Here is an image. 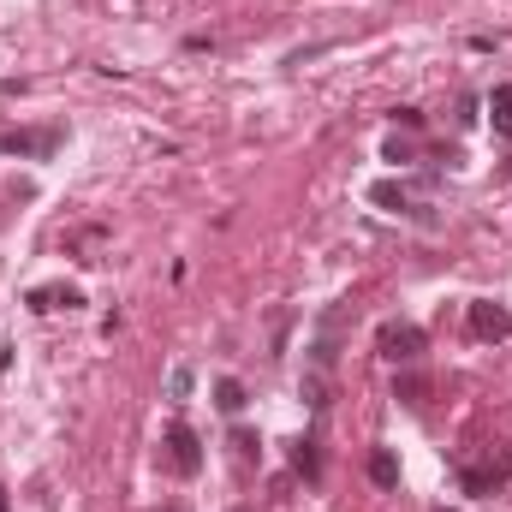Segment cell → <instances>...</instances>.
<instances>
[{
    "mask_svg": "<svg viewBox=\"0 0 512 512\" xmlns=\"http://www.w3.org/2000/svg\"><path fill=\"white\" fill-rule=\"evenodd\" d=\"M233 512H256V507H233Z\"/></svg>",
    "mask_w": 512,
    "mask_h": 512,
    "instance_id": "20",
    "label": "cell"
},
{
    "mask_svg": "<svg viewBox=\"0 0 512 512\" xmlns=\"http://www.w3.org/2000/svg\"><path fill=\"white\" fill-rule=\"evenodd\" d=\"M423 346H429V340H423V328H417V322H399V316H393V322L376 328V352H382L387 364H417V358H423Z\"/></svg>",
    "mask_w": 512,
    "mask_h": 512,
    "instance_id": "4",
    "label": "cell"
},
{
    "mask_svg": "<svg viewBox=\"0 0 512 512\" xmlns=\"http://www.w3.org/2000/svg\"><path fill=\"white\" fill-rule=\"evenodd\" d=\"M233 453H239V459L251 465V459H262V441H256L251 429H233Z\"/></svg>",
    "mask_w": 512,
    "mask_h": 512,
    "instance_id": "15",
    "label": "cell"
},
{
    "mask_svg": "<svg viewBox=\"0 0 512 512\" xmlns=\"http://www.w3.org/2000/svg\"><path fill=\"white\" fill-rule=\"evenodd\" d=\"M489 120H495V137L512 143V84H495L489 90Z\"/></svg>",
    "mask_w": 512,
    "mask_h": 512,
    "instance_id": "10",
    "label": "cell"
},
{
    "mask_svg": "<svg viewBox=\"0 0 512 512\" xmlns=\"http://www.w3.org/2000/svg\"><path fill=\"white\" fill-rule=\"evenodd\" d=\"M215 405H221L227 417H239V411H245V382H233V376H221V382H215Z\"/></svg>",
    "mask_w": 512,
    "mask_h": 512,
    "instance_id": "13",
    "label": "cell"
},
{
    "mask_svg": "<svg viewBox=\"0 0 512 512\" xmlns=\"http://www.w3.org/2000/svg\"><path fill=\"white\" fill-rule=\"evenodd\" d=\"M512 483V447H483V459L459 465V489L465 495H501Z\"/></svg>",
    "mask_w": 512,
    "mask_h": 512,
    "instance_id": "1",
    "label": "cell"
},
{
    "mask_svg": "<svg viewBox=\"0 0 512 512\" xmlns=\"http://www.w3.org/2000/svg\"><path fill=\"white\" fill-rule=\"evenodd\" d=\"M370 483H376V489H399V459H393L387 447L370 453Z\"/></svg>",
    "mask_w": 512,
    "mask_h": 512,
    "instance_id": "12",
    "label": "cell"
},
{
    "mask_svg": "<svg viewBox=\"0 0 512 512\" xmlns=\"http://www.w3.org/2000/svg\"><path fill=\"white\" fill-rule=\"evenodd\" d=\"M382 161L405 167V161H411V143H405V137H387V143H382Z\"/></svg>",
    "mask_w": 512,
    "mask_h": 512,
    "instance_id": "16",
    "label": "cell"
},
{
    "mask_svg": "<svg viewBox=\"0 0 512 512\" xmlns=\"http://www.w3.org/2000/svg\"><path fill=\"white\" fill-rule=\"evenodd\" d=\"M66 143V126H12L0 131V155H18V161H54Z\"/></svg>",
    "mask_w": 512,
    "mask_h": 512,
    "instance_id": "2",
    "label": "cell"
},
{
    "mask_svg": "<svg viewBox=\"0 0 512 512\" xmlns=\"http://www.w3.org/2000/svg\"><path fill=\"white\" fill-rule=\"evenodd\" d=\"M161 459H167L173 477H197V471H203V441H197V429H191L185 417L167 423V435H161Z\"/></svg>",
    "mask_w": 512,
    "mask_h": 512,
    "instance_id": "3",
    "label": "cell"
},
{
    "mask_svg": "<svg viewBox=\"0 0 512 512\" xmlns=\"http://www.w3.org/2000/svg\"><path fill=\"white\" fill-rule=\"evenodd\" d=\"M36 316H48V310H78L84 304V292L78 286H30V298H24Z\"/></svg>",
    "mask_w": 512,
    "mask_h": 512,
    "instance_id": "8",
    "label": "cell"
},
{
    "mask_svg": "<svg viewBox=\"0 0 512 512\" xmlns=\"http://www.w3.org/2000/svg\"><path fill=\"white\" fill-rule=\"evenodd\" d=\"M161 512H173V507H161Z\"/></svg>",
    "mask_w": 512,
    "mask_h": 512,
    "instance_id": "21",
    "label": "cell"
},
{
    "mask_svg": "<svg viewBox=\"0 0 512 512\" xmlns=\"http://www.w3.org/2000/svg\"><path fill=\"white\" fill-rule=\"evenodd\" d=\"M393 399H405L411 411H423V405H429V376H417V370L405 364V376L393 382Z\"/></svg>",
    "mask_w": 512,
    "mask_h": 512,
    "instance_id": "9",
    "label": "cell"
},
{
    "mask_svg": "<svg viewBox=\"0 0 512 512\" xmlns=\"http://www.w3.org/2000/svg\"><path fill=\"white\" fill-rule=\"evenodd\" d=\"M441 512H447V507H441Z\"/></svg>",
    "mask_w": 512,
    "mask_h": 512,
    "instance_id": "22",
    "label": "cell"
},
{
    "mask_svg": "<svg viewBox=\"0 0 512 512\" xmlns=\"http://www.w3.org/2000/svg\"><path fill=\"white\" fill-rule=\"evenodd\" d=\"M304 399H310V411H328V376H322V370H310V382H304Z\"/></svg>",
    "mask_w": 512,
    "mask_h": 512,
    "instance_id": "14",
    "label": "cell"
},
{
    "mask_svg": "<svg viewBox=\"0 0 512 512\" xmlns=\"http://www.w3.org/2000/svg\"><path fill=\"white\" fill-rule=\"evenodd\" d=\"M340 328H346V304H334L322 322H316V340H310V370H334V358H340Z\"/></svg>",
    "mask_w": 512,
    "mask_h": 512,
    "instance_id": "5",
    "label": "cell"
},
{
    "mask_svg": "<svg viewBox=\"0 0 512 512\" xmlns=\"http://www.w3.org/2000/svg\"><path fill=\"white\" fill-rule=\"evenodd\" d=\"M292 471L304 477V483H316L322 477V453H316V441L304 435V441H292Z\"/></svg>",
    "mask_w": 512,
    "mask_h": 512,
    "instance_id": "11",
    "label": "cell"
},
{
    "mask_svg": "<svg viewBox=\"0 0 512 512\" xmlns=\"http://www.w3.org/2000/svg\"><path fill=\"white\" fill-rule=\"evenodd\" d=\"M0 512H6V483H0Z\"/></svg>",
    "mask_w": 512,
    "mask_h": 512,
    "instance_id": "19",
    "label": "cell"
},
{
    "mask_svg": "<svg viewBox=\"0 0 512 512\" xmlns=\"http://www.w3.org/2000/svg\"><path fill=\"white\" fill-rule=\"evenodd\" d=\"M370 203H382L387 215H411V221H435L423 203H411V191L405 185H393V179H382V185H370Z\"/></svg>",
    "mask_w": 512,
    "mask_h": 512,
    "instance_id": "7",
    "label": "cell"
},
{
    "mask_svg": "<svg viewBox=\"0 0 512 512\" xmlns=\"http://www.w3.org/2000/svg\"><path fill=\"white\" fill-rule=\"evenodd\" d=\"M167 393L185 399V393H191V370H173V376H167Z\"/></svg>",
    "mask_w": 512,
    "mask_h": 512,
    "instance_id": "17",
    "label": "cell"
},
{
    "mask_svg": "<svg viewBox=\"0 0 512 512\" xmlns=\"http://www.w3.org/2000/svg\"><path fill=\"white\" fill-rule=\"evenodd\" d=\"M393 120H399L405 131H423V114H417V108H393Z\"/></svg>",
    "mask_w": 512,
    "mask_h": 512,
    "instance_id": "18",
    "label": "cell"
},
{
    "mask_svg": "<svg viewBox=\"0 0 512 512\" xmlns=\"http://www.w3.org/2000/svg\"><path fill=\"white\" fill-rule=\"evenodd\" d=\"M471 334L489 340V346H495V340H512V310L495 304V298H477V304H471Z\"/></svg>",
    "mask_w": 512,
    "mask_h": 512,
    "instance_id": "6",
    "label": "cell"
}]
</instances>
